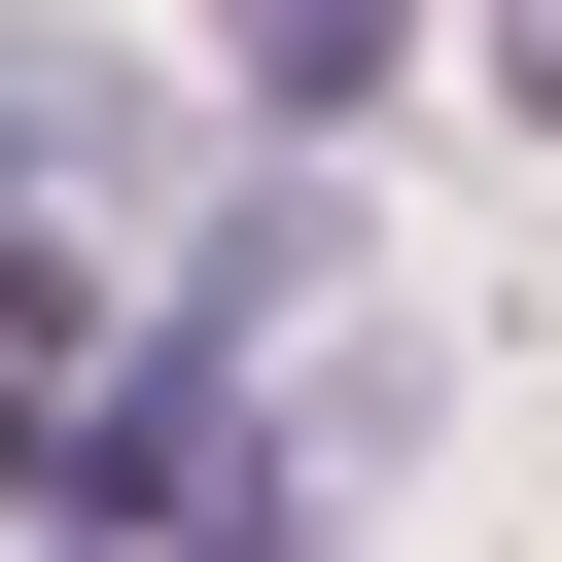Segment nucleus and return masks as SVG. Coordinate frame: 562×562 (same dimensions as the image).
I'll return each instance as SVG.
<instances>
[{"label":"nucleus","mask_w":562,"mask_h":562,"mask_svg":"<svg viewBox=\"0 0 562 562\" xmlns=\"http://www.w3.org/2000/svg\"><path fill=\"white\" fill-rule=\"evenodd\" d=\"M211 422H246V316H140L105 386L35 351V386H0V457H35V562H140V527L211 492Z\"/></svg>","instance_id":"nucleus-1"},{"label":"nucleus","mask_w":562,"mask_h":562,"mask_svg":"<svg viewBox=\"0 0 562 562\" xmlns=\"http://www.w3.org/2000/svg\"><path fill=\"white\" fill-rule=\"evenodd\" d=\"M105 176H140V105H70V70H35V105H0V386L70 351V246H105Z\"/></svg>","instance_id":"nucleus-2"},{"label":"nucleus","mask_w":562,"mask_h":562,"mask_svg":"<svg viewBox=\"0 0 562 562\" xmlns=\"http://www.w3.org/2000/svg\"><path fill=\"white\" fill-rule=\"evenodd\" d=\"M351 492H386V386H316V422H211V562H351Z\"/></svg>","instance_id":"nucleus-3"},{"label":"nucleus","mask_w":562,"mask_h":562,"mask_svg":"<svg viewBox=\"0 0 562 562\" xmlns=\"http://www.w3.org/2000/svg\"><path fill=\"white\" fill-rule=\"evenodd\" d=\"M211 70L316 140V105H386V70H422V0H211Z\"/></svg>","instance_id":"nucleus-4"}]
</instances>
